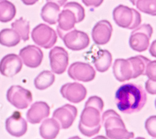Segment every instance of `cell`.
I'll use <instances>...</instances> for the list:
<instances>
[{
  "mask_svg": "<svg viewBox=\"0 0 156 139\" xmlns=\"http://www.w3.org/2000/svg\"><path fill=\"white\" fill-rule=\"evenodd\" d=\"M147 94L141 85L127 83L121 85L115 94L117 107L126 114L139 112L147 102Z\"/></svg>",
  "mask_w": 156,
  "mask_h": 139,
  "instance_id": "1",
  "label": "cell"
},
{
  "mask_svg": "<svg viewBox=\"0 0 156 139\" xmlns=\"http://www.w3.org/2000/svg\"><path fill=\"white\" fill-rule=\"evenodd\" d=\"M104 106L102 99L96 96L90 97L86 101L78 125V128L83 135L90 137L99 132Z\"/></svg>",
  "mask_w": 156,
  "mask_h": 139,
  "instance_id": "2",
  "label": "cell"
},
{
  "mask_svg": "<svg viewBox=\"0 0 156 139\" xmlns=\"http://www.w3.org/2000/svg\"><path fill=\"white\" fill-rule=\"evenodd\" d=\"M85 18V10L78 3L69 2L65 4L58 18L57 32L60 37L74 29L76 23L83 21Z\"/></svg>",
  "mask_w": 156,
  "mask_h": 139,
  "instance_id": "3",
  "label": "cell"
},
{
  "mask_svg": "<svg viewBox=\"0 0 156 139\" xmlns=\"http://www.w3.org/2000/svg\"><path fill=\"white\" fill-rule=\"evenodd\" d=\"M102 123L109 139H131L134 137V133L127 130L121 116L112 109L103 113Z\"/></svg>",
  "mask_w": 156,
  "mask_h": 139,
  "instance_id": "4",
  "label": "cell"
},
{
  "mask_svg": "<svg viewBox=\"0 0 156 139\" xmlns=\"http://www.w3.org/2000/svg\"><path fill=\"white\" fill-rule=\"evenodd\" d=\"M113 19L116 24L122 28L134 30L141 23V16L134 8L120 5L114 8Z\"/></svg>",
  "mask_w": 156,
  "mask_h": 139,
  "instance_id": "5",
  "label": "cell"
},
{
  "mask_svg": "<svg viewBox=\"0 0 156 139\" xmlns=\"http://www.w3.org/2000/svg\"><path fill=\"white\" fill-rule=\"evenodd\" d=\"M153 33L152 27L149 24H144L134 30L129 37V46L135 51L141 53L146 50Z\"/></svg>",
  "mask_w": 156,
  "mask_h": 139,
  "instance_id": "6",
  "label": "cell"
},
{
  "mask_svg": "<svg viewBox=\"0 0 156 139\" xmlns=\"http://www.w3.org/2000/svg\"><path fill=\"white\" fill-rule=\"evenodd\" d=\"M31 38L36 45L48 49L55 45L58 36L53 28L46 24L41 23L32 30Z\"/></svg>",
  "mask_w": 156,
  "mask_h": 139,
  "instance_id": "7",
  "label": "cell"
},
{
  "mask_svg": "<svg viewBox=\"0 0 156 139\" xmlns=\"http://www.w3.org/2000/svg\"><path fill=\"white\" fill-rule=\"evenodd\" d=\"M8 102L18 109H27L32 103L31 92L20 85H12L6 93Z\"/></svg>",
  "mask_w": 156,
  "mask_h": 139,
  "instance_id": "8",
  "label": "cell"
},
{
  "mask_svg": "<svg viewBox=\"0 0 156 139\" xmlns=\"http://www.w3.org/2000/svg\"><path fill=\"white\" fill-rule=\"evenodd\" d=\"M61 39L68 49L75 51L86 49L90 44L87 33L76 29L65 33Z\"/></svg>",
  "mask_w": 156,
  "mask_h": 139,
  "instance_id": "9",
  "label": "cell"
},
{
  "mask_svg": "<svg viewBox=\"0 0 156 139\" xmlns=\"http://www.w3.org/2000/svg\"><path fill=\"white\" fill-rule=\"evenodd\" d=\"M68 73L72 79L84 82L92 81L96 77V71L94 68L83 62L73 63L68 69Z\"/></svg>",
  "mask_w": 156,
  "mask_h": 139,
  "instance_id": "10",
  "label": "cell"
},
{
  "mask_svg": "<svg viewBox=\"0 0 156 139\" xmlns=\"http://www.w3.org/2000/svg\"><path fill=\"white\" fill-rule=\"evenodd\" d=\"M52 72L61 75L66 71L69 64V55L63 47L56 46L49 53Z\"/></svg>",
  "mask_w": 156,
  "mask_h": 139,
  "instance_id": "11",
  "label": "cell"
},
{
  "mask_svg": "<svg viewBox=\"0 0 156 139\" xmlns=\"http://www.w3.org/2000/svg\"><path fill=\"white\" fill-rule=\"evenodd\" d=\"M62 96L74 104L80 103L85 99L87 95L86 88L78 82L64 84L60 89Z\"/></svg>",
  "mask_w": 156,
  "mask_h": 139,
  "instance_id": "12",
  "label": "cell"
},
{
  "mask_svg": "<svg viewBox=\"0 0 156 139\" xmlns=\"http://www.w3.org/2000/svg\"><path fill=\"white\" fill-rule=\"evenodd\" d=\"M77 115V108L67 104L56 109L53 113V118L59 123L61 129H68L73 124Z\"/></svg>",
  "mask_w": 156,
  "mask_h": 139,
  "instance_id": "13",
  "label": "cell"
},
{
  "mask_svg": "<svg viewBox=\"0 0 156 139\" xmlns=\"http://www.w3.org/2000/svg\"><path fill=\"white\" fill-rule=\"evenodd\" d=\"M19 55L25 66L30 68L40 66L43 59L42 50L34 45H28L22 48Z\"/></svg>",
  "mask_w": 156,
  "mask_h": 139,
  "instance_id": "14",
  "label": "cell"
},
{
  "mask_svg": "<svg viewBox=\"0 0 156 139\" xmlns=\"http://www.w3.org/2000/svg\"><path fill=\"white\" fill-rule=\"evenodd\" d=\"M23 67L21 57L15 54H8L0 61V73L6 77H13L18 74Z\"/></svg>",
  "mask_w": 156,
  "mask_h": 139,
  "instance_id": "15",
  "label": "cell"
},
{
  "mask_svg": "<svg viewBox=\"0 0 156 139\" xmlns=\"http://www.w3.org/2000/svg\"><path fill=\"white\" fill-rule=\"evenodd\" d=\"M5 127L11 135L20 137L27 133L28 124L27 122L21 116V113L18 111H16L6 120Z\"/></svg>",
  "mask_w": 156,
  "mask_h": 139,
  "instance_id": "16",
  "label": "cell"
},
{
  "mask_svg": "<svg viewBox=\"0 0 156 139\" xmlns=\"http://www.w3.org/2000/svg\"><path fill=\"white\" fill-rule=\"evenodd\" d=\"M112 26L107 20L98 22L92 31V37L97 45H105L111 40L112 33Z\"/></svg>",
  "mask_w": 156,
  "mask_h": 139,
  "instance_id": "17",
  "label": "cell"
},
{
  "mask_svg": "<svg viewBox=\"0 0 156 139\" xmlns=\"http://www.w3.org/2000/svg\"><path fill=\"white\" fill-rule=\"evenodd\" d=\"M50 115V107L43 101L33 104L27 113V119L32 124L40 123Z\"/></svg>",
  "mask_w": 156,
  "mask_h": 139,
  "instance_id": "18",
  "label": "cell"
},
{
  "mask_svg": "<svg viewBox=\"0 0 156 139\" xmlns=\"http://www.w3.org/2000/svg\"><path fill=\"white\" fill-rule=\"evenodd\" d=\"M115 78L119 82H124L133 79V70L129 58L117 59L112 67Z\"/></svg>",
  "mask_w": 156,
  "mask_h": 139,
  "instance_id": "19",
  "label": "cell"
},
{
  "mask_svg": "<svg viewBox=\"0 0 156 139\" xmlns=\"http://www.w3.org/2000/svg\"><path fill=\"white\" fill-rule=\"evenodd\" d=\"M61 126L53 118L46 119L40 127V134L44 139H55L59 133Z\"/></svg>",
  "mask_w": 156,
  "mask_h": 139,
  "instance_id": "20",
  "label": "cell"
},
{
  "mask_svg": "<svg viewBox=\"0 0 156 139\" xmlns=\"http://www.w3.org/2000/svg\"><path fill=\"white\" fill-rule=\"evenodd\" d=\"M59 13L60 7L57 4L47 2L41 9V17L44 22L54 25L58 23Z\"/></svg>",
  "mask_w": 156,
  "mask_h": 139,
  "instance_id": "21",
  "label": "cell"
},
{
  "mask_svg": "<svg viewBox=\"0 0 156 139\" xmlns=\"http://www.w3.org/2000/svg\"><path fill=\"white\" fill-rule=\"evenodd\" d=\"M112 62V55L106 49L99 50L93 60L96 69L100 72H106L110 68Z\"/></svg>",
  "mask_w": 156,
  "mask_h": 139,
  "instance_id": "22",
  "label": "cell"
},
{
  "mask_svg": "<svg viewBox=\"0 0 156 139\" xmlns=\"http://www.w3.org/2000/svg\"><path fill=\"white\" fill-rule=\"evenodd\" d=\"M21 37L12 29L5 28L0 31V44L6 47H14L21 41Z\"/></svg>",
  "mask_w": 156,
  "mask_h": 139,
  "instance_id": "23",
  "label": "cell"
},
{
  "mask_svg": "<svg viewBox=\"0 0 156 139\" xmlns=\"http://www.w3.org/2000/svg\"><path fill=\"white\" fill-rule=\"evenodd\" d=\"M55 75L49 71H43L37 75L34 80V84L37 89L43 91L53 84Z\"/></svg>",
  "mask_w": 156,
  "mask_h": 139,
  "instance_id": "24",
  "label": "cell"
},
{
  "mask_svg": "<svg viewBox=\"0 0 156 139\" xmlns=\"http://www.w3.org/2000/svg\"><path fill=\"white\" fill-rule=\"evenodd\" d=\"M129 59L133 67V79L137 78L140 75H145L146 67L151 61L148 58L142 55H139L130 57Z\"/></svg>",
  "mask_w": 156,
  "mask_h": 139,
  "instance_id": "25",
  "label": "cell"
},
{
  "mask_svg": "<svg viewBox=\"0 0 156 139\" xmlns=\"http://www.w3.org/2000/svg\"><path fill=\"white\" fill-rule=\"evenodd\" d=\"M16 14L15 6L8 0H0V22L8 23L14 19Z\"/></svg>",
  "mask_w": 156,
  "mask_h": 139,
  "instance_id": "26",
  "label": "cell"
},
{
  "mask_svg": "<svg viewBox=\"0 0 156 139\" xmlns=\"http://www.w3.org/2000/svg\"><path fill=\"white\" fill-rule=\"evenodd\" d=\"M11 26L12 30H14L18 33L21 40L24 41L29 40L30 33V24L29 21L21 17L20 18L16 19L13 23H12Z\"/></svg>",
  "mask_w": 156,
  "mask_h": 139,
  "instance_id": "27",
  "label": "cell"
},
{
  "mask_svg": "<svg viewBox=\"0 0 156 139\" xmlns=\"http://www.w3.org/2000/svg\"><path fill=\"white\" fill-rule=\"evenodd\" d=\"M136 6L144 13L156 16V0H137Z\"/></svg>",
  "mask_w": 156,
  "mask_h": 139,
  "instance_id": "28",
  "label": "cell"
},
{
  "mask_svg": "<svg viewBox=\"0 0 156 139\" xmlns=\"http://www.w3.org/2000/svg\"><path fill=\"white\" fill-rule=\"evenodd\" d=\"M145 129L150 136L156 138V116H150L145 122Z\"/></svg>",
  "mask_w": 156,
  "mask_h": 139,
  "instance_id": "29",
  "label": "cell"
},
{
  "mask_svg": "<svg viewBox=\"0 0 156 139\" xmlns=\"http://www.w3.org/2000/svg\"><path fill=\"white\" fill-rule=\"evenodd\" d=\"M145 75L149 79L156 81V61H150L146 67Z\"/></svg>",
  "mask_w": 156,
  "mask_h": 139,
  "instance_id": "30",
  "label": "cell"
},
{
  "mask_svg": "<svg viewBox=\"0 0 156 139\" xmlns=\"http://www.w3.org/2000/svg\"><path fill=\"white\" fill-rule=\"evenodd\" d=\"M146 91L151 95H156V81L148 79L145 84Z\"/></svg>",
  "mask_w": 156,
  "mask_h": 139,
  "instance_id": "31",
  "label": "cell"
},
{
  "mask_svg": "<svg viewBox=\"0 0 156 139\" xmlns=\"http://www.w3.org/2000/svg\"><path fill=\"white\" fill-rule=\"evenodd\" d=\"M81 1L87 7L97 8L101 5L104 0H81Z\"/></svg>",
  "mask_w": 156,
  "mask_h": 139,
  "instance_id": "32",
  "label": "cell"
},
{
  "mask_svg": "<svg viewBox=\"0 0 156 139\" xmlns=\"http://www.w3.org/2000/svg\"><path fill=\"white\" fill-rule=\"evenodd\" d=\"M149 53L152 56L156 58V40L154 41L149 48Z\"/></svg>",
  "mask_w": 156,
  "mask_h": 139,
  "instance_id": "33",
  "label": "cell"
},
{
  "mask_svg": "<svg viewBox=\"0 0 156 139\" xmlns=\"http://www.w3.org/2000/svg\"><path fill=\"white\" fill-rule=\"evenodd\" d=\"M47 2H52L57 4L59 7H61L65 5L68 0H46Z\"/></svg>",
  "mask_w": 156,
  "mask_h": 139,
  "instance_id": "34",
  "label": "cell"
},
{
  "mask_svg": "<svg viewBox=\"0 0 156 139\" xmlns=\"http://www.w3.org/2000/svg\"><path fill=\"white\" fill-rule=\"evenodd\" d=\"M39 0H21V2L27 6H31L36 3Z\"/></svg>",
  "mask_w": 156,
  "mask_h": 139,
  "instance_id": "35",
  "label": "cell"
},
{
  "mask_svg": "<svg viewBox=\"0 0 156 139\" xmlns=\"http://www.w3.org/2000/svg\"><path fill=\"white\" fill-rule=\"evenodd\" d=\"M93 139H109L107 137H106L105 136L103 135H98L96 137H95L94 138H93Z\"/></svg>",
  "mask_w": 156,
  "mask_h": 139,
  "instance_id": "36",
  "label": "cell"
},
{
  "mask_svg": "<svg viewBox=\"0 0 156 139\" xmlns=\"http://www.w3.org/2000/svg\"><path fill=\"white\" fill-rule=\"evenodd\" d=\"M68 139H81V138L80 137H78V136H74V137L69 138Z\"/></svg>",
  "mask_w": 156,
  "mask_h": 139,
  "instance_id": "37",
  "label": "cell"
},
{
  "mask_svg": "<svg viewBox=\"0 0 156 139\" xmlns=\"http://www.w3.org/2000/svg\"><path fill=\"white\" fill-rule=\"evenodd\" d=\"M129 2H131L133 5H136V2L137 1V0H129Z\"/></svg>",
  "mask_w": 156,
  "mask_h": 139,
  "instance_id": "38",
  "label": "cell"
},
{
  "mask_svg": "<svg viewBox=\"0 0 156 139\" xmlns=\"http://www.w3.org/2000/svg\"><path fill=\"white\" fill-rule=\"evenodd\" d=\"M135 139H146V138H144V137H139L136 138Z\"/></svg>",
  "mask_w": 156,
  "mask_h": 139,
  "instance_id": "39",
  "label": "cell"
},
{
  "mask_svg": "<svg viewBox=\"0 0 156 139\" xmlns=\"http://www.w3.org/2000/svg\"><path fill=\"white\" fill-rule=\"evenodd\" d=\"M155 108H156V99L155 100Z\"/></svg>",
  "mask_w": 156,
  "mask_h": 139,
  "instance_id": "40",
  "label": "cell"
}]
</instances>
